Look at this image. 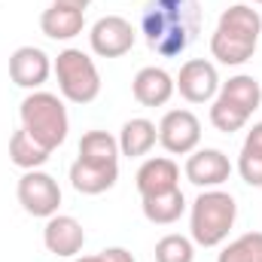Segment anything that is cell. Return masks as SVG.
<instances>
[{
  "mask_svg": "<svg viewBox=\"0 0 262 262\" xmlns=\"http://www.w3.org/2000/svg\"><path fill=\"white\" fill-rule=\"evenodd\" d=\"M140 25L149 49L174 58L189 49L201 31V6L198 0H149Z\"/></svg>",
  "mask_w": 262,
  "mask_h": 262,
  "instance_id": "obj_1",
  "label": "cell"
},
{
  "mask_svg": "<svg viewBox=\"0 0 262 262\" xmlns=\"http://www.w3.org/2000/svg\"><path fill=\"white\" fill-rule=\"evenodd\" d=\"M259 34H262V15L247 3H235L220 15L216 31L210 34V55L220 64L229 67L244 64V61L253 58V52L259 46Z\"/></svg>",
  "mask_w": 262,
  "mask_h": 262,
  "instance_id": "obj_2",
  "label": "cell"
},
{
  "mask_svg": "<svg viewBox=\"0 0 262 262\" xmlns=\"http://www.w3.org/2000/svg\"><path fill=\"white\" fill-rule=\"evenodd\" d=\"M238 204L223 189H204L189 210V235L198 247H220L235 229Z\"/></svg>",
  "mask_w": 262,
  "mask_h": 262,
  "instance_id": "obj_3",
  "label": "cell"
},
{
  "mask_svg": "<svg viewBox=\"0 0 262 262\" xmlns=\"http://www.w3.org/2000/svg\"><path fill=\"white\" fill-rule=\"evenodd\" d=\"M18 116H21V128L28 131L40 146H46L49 152H55L67 140L70 119H67L64 101L58 95H52V92H31L21 101Z\"/></svg>",
  "mask_w": 262,
  "mask_h": 262,
  "instance_id": "obj_4",
  "label": "cell"
},
{
  "mask_svg": "<svg viewBox=\"0 0 262 262\" xmlns=\"http://www.w3.org/2000/svg\"><path fill=\"white\" fill-rule=\"evenodd\" d=\"M52 70L58 76V92L70 104H92L101 95V73L82 49L58 52Z\"/></svg>",
  "mask_w": 262,
  "mask_h": 262,
  "instance_id": "obj_5",
  "label": "cell"
},
{
  "mask_svg": "<svg viewBox=\"0 0 262 262\" xmlns=\"http://www.w3.org/2000/svg\"><path fill=\"white\" fill-rule=\"evenodd\" d=\"M15 195H18V204H21L31 216L49 220V216H55L58 207H61V186H58V180H55L52 174L40 171V168L21 174Z\"/></svg>",
  "mask_w": 262,
  "mask_h": 262,
  "instance_id": "obj_6",
  "label": "cell"
},
{
  "mask_svg": "<svg viewBox=\"0 0 262 262\" xmlns=\"http://www.w3.org/2000/svg\"><path fill=\"white\" fill-rule=\"evenodd\" d=\"M159 143L171 156H189L201 143V122L192 110H168L159 122Z\"/></svg>",
  "mask_w": 262,
  "mask_h": 262,
  "instance_id": "obj_7",
  "label": "cell"
},
{
  "mask_svg": "<svg viewBox=\"0 0 262 262\" xmlns=\"http://www.w3.org/2000/svg\"><path fill=\"white\" fill-rule=\"evenodd\" d=\"M134 40H137V34H134L131 21L122 15H104L89 31V46L101 58H122L125 52H131Z\"/></svg>",
  "mask_w": 262,
  "mask_h": 262,
  "instance_id": "obj_8",
  "label": "cell"
},
{
  "mask_svg": "<svg viewBox=\"0 0 262 262\" xmlns=\"http://www.w3.org/2000/svg\"><path fill=\"white\" fill-rule=\"evenodd\" d=\"M174 85H177L180 98H186L189 104H207V101H213L220 95L223 82H220L216 67L210 64L207 58H192V61H186L180 67Z\"/></svg>",
  "mask_w": 262,
  "mask_h": 262,
  "instance_id": "obj_9",
  "label": "cell"
},
{
  "mask_svg": "<svg viewBox=\"0 0 262 262\" xmlns=\"http://www.w3.org/2000/svg\"><path fill=\"white\" fill-rule=\"evenodd\" d=\"M232 162L223 149H195L186 159V180L198 189H216L229 180Z\"/></svg>",
  "mask_w": 262,
  "mask_h": 262,
  "instance_id": "obj_10",
  "label": "cell"
},
{
  "mask_svg": "<svg viewBox=\"0 0 262 262\" xmlns=\"http://www.w3.org/2000/svg\"><path fill=\"white\" fill-rule=\"evenodd\" d=\"M43 244L52 256H61V259H73L82 244H85V229L79 226V220L67 216V213H55L46 220V229H43Z\"/></svg>",
  "mask_w": 262,
  "mask_h": 262,
  "instance_id": "obj_11",
  "label": "cell"
},
{
  "mask_svg": "<svg viewBox=\"0 0 262 262\" xmlns=\"http://www.w3.org/2000/svg\"><path fill=\"white\" fill-rule=\"evenodd\" d=\"M52 73V61L37 46H18L9 55V79L21 89H40Z\"/></svg>",
  "mask_w": 262,
  "mask_h": 262,
  "instance_id": "obj_12",
  "label": "cell"
},
{
  "mask_svg": "<svg viewBox=\"0 0 262 262\" xmlns=\"http://www.w3.org/2000/svg\"><path fill=\"white\" fill-rule=\"evenodd\" d=\"M177 85L165 67H140L131 79V95L140 107H165L174 98Z\"/></svg>",
  "mask_w": 262,
  "mask_h": 262,
  "instance_id": "obj_13",
  "label": "cell"
},
{
  "mask_svg": "<svg viewBox=\"0 0 262 262\" xmlns=\"http://www.w3.org/2000/svg\"><path fill=\"white\" fill-rule=\"evenodd\" d=\"M137 192L143 195H159V192H171L180 186V168L168 159V156H156V159H146L140 168H137Z\"/></svg>",
  "mask_w": 262,
  "mask_h": 262,
  "instance_id": "obj_14",
  "label": "cell"
},
{
  "mask_svg": "<svg viewBox=\"0 0 262 262\" xmlns=\"http://www.w3.org/2000/svg\"><path fill=\"white\" fill-rule=\"evenodd\" d=\"M116 180H119V165H92L82 159L70 165V186L82 195H101L113 189Z\"/></svg>",
  "mask_w": 262,
  "mask_h": 262,
  "instance_id": "obj_15",
  "label": "cell"
},
{
  "mask_svg": "<svg viewBox=\"0 0 262 262\" xmlns=\"http://www.w3.org/2000/svg\"><path fill=\"white\" fill-rule=\"evenodd\" d=\"M82 28H85V12L64 6V3H52L40 15V31L49 40H73L82 34Z\"/></svg>",
  "mask_w": 262,
  "mask_h": 262,
  "instance_id": "obj_16",
  "label": "cell"
},
{
  "mask_svg": "<svg viewBox=\"0 0 262 262\" xmlns=\"http://www.w3.org/2000/svg\"><path fill=\"white\" fill-rule=\"evenodd\" d=\"M140 207H143V216H146L149 223H156V226H171V223H177V220L183 216L186 198H183L180 186H177V189H171V192L143 195L140 198Z\"/></svg>",
  "mask_w": 262,
  "mask_h": 262,
  "instance_id": "obj_17",
  "label": "cell"
},
{
  "mask_svg": "<svg viewBox=\"0 0 262 262\" xmlns=\"http://www.w3.org/2000/svg\"><path fill=\"white\" fill-rule=\"evenodd\" d=\"M156 140H159V128L149 119H128L119 131V152L128 159H140L156 146Z\"/></svg>",
  "mask_w": 262,
  "mask_h": 262,
  "instance_id": "obj_18",
  "label": "cell"
},
{
  "mask_svg": "<svg viewBox=\"0 0 262 262\" xmlns=\"http://www.w3.org/2000/svg\"><path fill=\"white\" fill-rule=\"evenodd\" d=\"M220 98H226V101H232L235 107H241L244 113H256L262 104V85L256 76H250V73H238V76H232L229 82H223L220 85Z\"/></svg>",
  "mask_w": 262,
  "mask_h": 262,
  "instance_id": "obj_19",
  "label": "cell"
},
{
  "mask_svg": "<svg viewBox=\"0 0 262 262\" xmlns=\"http://www.w3.org/2000/svg\"><path fill=\"white\" fill-rule=\"evenodd\" d=\"M79 159L92 165H119V137L107 131H85L79 140Z\"/></svg>",
  "mask_w": 262,
  "mask_h": 262,
  "instance_id": "obj_20",
  "label": "cell"
},
{
  "mask_svg": "<svg viewBox=\"0 0 262 262\" xmlns=\"http://www.w3.org/2000/svg\"><path fill=\"white\" fill-rule=\"evenodd\" d=\"M49 149L46 146H40L31 134L25 128H18L12 134V140H9V162L15 165V168H21V171H37V168H43L46 162H49Z\"/></svg>",
  "mask_w": 262,
  "mask_h": 262,
  "instance_id": "obj_21",
  "label": "cell"
},
{
  "mask_svg": "<svg viewBox=\"0 0 262 262\" xmlns=\"http://www.w3.org/2000/svg\"><path fill=\"white\" fill-rule=\"evenodd\" d=\"M250 122V113H244L241 107H235L232 101H226V98H213V104H210V125L216 131H223V134H235V131H241L244 125Z\"/></svg>",
  "mask_w": 262,
  "mask_h": 262,
  "instance_id": "obj_22",
  "label": "cell"
},
{
  "mask_svg": "<svg viewBox=\"0 0 262 262\" xmlns=\"http://www.w3.org/2000/svg\"><path fill=\"white\" fill-rule=\"evenodd\" d=\"M216 262H262V232H247L223 247Z\"/></svg>",
  "mask_w": 262,
  "mask_h": 262,
  "instance_id": "obj_23",
  "label": "cell"
},
{
  "mask_svg": "<svg viewBox=\"0 0 262 262\" xmlns=\"http://www.w3.org/2000/svg\"><path fill=\"white\" fill-rule=\"evenodd\" d=\"M152 256H156V262H192L195 247H192V238H186V235H165V238H159Z\"/></svg>",
  "mask_w": 262,
  "mask_h": 262,
  "instance_id": "obj_24",
  "label": "cell"
},
{
  "mask_svg": "<svg viewBox=\"0 0 262 262\" xmlns=\"http://www.w3.org/2000/svg\"><path fill=\"white\" fill-rule=\"evenodd\" d=\"M238 174L244 177V183H247V186L262 189V152L244 146V149H241V156H238Z\"/></svg>",
  "mask_w": 262,
  "mask_h": 262,
  "instance_id": "obj_25",
  "label": "cell"
},
{
  "mask_svg": "<svg viewBox=\"0 0 262 262\" xmlns=\"http://www.w3.org/2000/svg\"><path fill=\"white\" fill-rule=\"evenodd\" d=\"M85 262H134L125 247H107V250H101L98 256H82Z\"/></svg>",
  "mask_w": 262,
  "mask_h": 262,
  "instance_id": "obj_26",
  "label": "cell"
},
{
  "mask_svg": "<svg viewBox=\"0 0 262 262\" xmlns=\"http://www.w3.org/2000/svg\"><path fill=\"white\" fill-rule=\"evenodd\" d=\"M244 146H247V149H256V152H262V122H256L253 128L247 131V140H244Z\"/></svg>",
  "mask_w": 262,
  "mask_h": 262,
  "instance_id": "obj_27",
  "label": "cell"
},
{
  "mask_svg": "<svg viewBox=\"0 0 262 262\" xmlns=\"http://www.w3.org/2000/svg\"><path fill=\"white\" fill-rule=\"evenodd\" d=\"M55 3H64V6H73V9H82V12H85L92 0H55Z\"/></svg>",
  "mask_w": 262,
  "mask_h": 262,
  "instance_id": "obj_28",
  "label": "cell"
},
{
  "mask_svg": "<svg viewBox=\"0 0 262 262\" xmlns=\"http://www.w3.org/2000/svg\"><path fill=\"white\" fill-rule=\"evenodd\" d=\"M253 3H262V0H253Z\"/></svg>",
  "mask_w": 262,
  "mask_h": 262,
  "instance_id": "obj_29",
  "label": "cell"
},
{
  "mask_svg": "<svg viewBox=\"0 0 262 262\" xmlns=\"http://www.w3.org/2000/svg\"><path fill=\"white\" fill-rule=\"evenodd\" d=\"M76 262H85V259H76Z\"/></svg>",
  "mask_w": 262,
  "mask_h": 262,
  "instance_id": "obj_30",
  "label": "cell"
}]
</instances>
